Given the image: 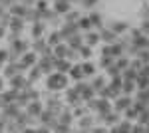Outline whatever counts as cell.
I'll return each mask as SVG.
<instances>
[{
    "instance_id": "9",
    "label": "cell",
    "mask_w": 149,
    "mask_h": 133,
    "mask_svg": "<svg viewBox=\"0 0 149 133\" xmlns=\"http://www.w3.org/2000/svg\"><path fill=\"white\" fill-rule=\"evenodd\" d=\"M84 74H93V66H90V64H84Z\"/></svg>"
},
{
    "instance_id": "2",
    "label": "cell",
    "mask_w": 149,
    "mask_h": 133,
    "mask_svg": "<svg viewBox=\"0 0 149 133\" xmlns=\"http://www.w3.org/2000/svg\"><path fill=\"white\" fill-rule=\"evenodd\" d=\"M28 84H30V81L24 78L22 74H16V76H12V78H10V86L14 89H26V88H28Z\"/></svg>"
},
{
    "instance_id": "7",
    "label": "cell",
    "mask_w": 149,
    "mask_h": 133,
    "mask_svg": "<svg viewBox=\"0 0 149 133\" xmlns=\"http://www.w3.org/2000/svg\"><path fill=\"white\" fill-rule=\"evenodd\" d=\"M102 38H103V40H113L115 34H113V32H109V30H103V32H102Z\"/></svg>"
},
{
    "instance_id": "3",
    "label": "cell",
    "mask_w": 149,
    "mask_h": 133,
    "mask_svg": "<svg viewBox=\"0 0 149 133\" xmlns=\"http://www.w3.org/2000/svg\"><path fill=\"white\" fill-rule=\"evenodd\" d=\"M26 105H28V111H26V113H28V115H32V117H40V113L44 111V107H42V103H40L38 100L28 101Z\"/></svg>"
},
{
    "instance_id": "1",
    "label": "cell",
    "mask_w": 149,
    "mask_h": 133,
    "mask_svg": "<svg viewBox=\"0 0 149 133\" xmlns=\"http://www.w3.org/2000/svg\"><path fill=\"white\" fill-rule=\"evenodd\" d=\"M48 88L50 89H60V88H66V76L64 74H52L48 78Z\"/></svg>"
},
{
    "instance_id": "6",
    "label": "cell",
    "mask_w": 149,
    "mask_h": 133,
    "mask_svg": "<svg viewBox=\"0 0 149 133\" xmlns=\"http://www.w3.org/2000/svg\"><path fill=\"white\" fill-rule=\"evenodd\" d=\"M127 24H121V22H115L113 24V32H125Z\"/></svg>"
},
{
    "instance_id": "11",
    "label": "cell",
    "mask_w": 149,
    "mask_h": 133,
    "mask_svg": "<svg viewBox=\"0 0 149 133\" xmlns=\"http://www.w3.org/2000/svg\"><path fill=\"white\" fill-rule=\"evenodd\" d=\"M22 133H36V129H26V127H24Z\"/></svg>"
},
{
    "instance_id": "4",
    "label": "cell",
    "mask_w": 149,
    "mask_h": 133,
    "mask_svg": "<svg viewBox=\"0 0 149 133\" xmlns=\"http://www.w3.org/2000/svg\"><path fill=\"white\" fill-rule=\"evenodd\" d=\"M40 74H42V70L36 66V68H32V72H30V78H28V81H36V79L40 78Z\"/></svg>"
},
{
    "instance_id": "10",
    "label": "cell",
    "mask_w": 149,
    "mask_h": 133,
    "mask_svg": "<svg viewBox=\"0 0 149 133\" xmlns=\"http://www.w3.org/2000/svg\"><path fill=\"white\" fill-rule=\"evenodd\" d=\"M36 133H50V127L42 125V127H38V129H36Z\"/></svg>"
},
{
    "instance_id": "8",
    "label": "cell",
    "mask_w": 149,
    "mask_h": 133,
    "mask_svg": "<svg viewBox=\"0 0 149 133\" xmlns=\"http://www.w3.org/2000/svg\"><path fill=\"white\" fill-rule=\"evenodd\" d=\"M86 42H88V46H92L93 42H97V36H95V34H88V36H86Z\"/></svg>"
},
{
    "instance_id": "5",
    "label": "cell",
    "mask_w": 149,
    "mask_h": 133,
    "mask_svg": "<svg viewBox=\"0 0 149 133\" xmlns=\"http://www.w3.org/2000/svg\"><path fill=\"white\" fill-rule=\"evenodd\" d=\"M70 74L74 79H80L81 78V68H70Z\"/></svg>"
},
{
    "instance_id": "12",
    "label": "cell",
    "mask_w": 149,
    "mask_h": 133,
    "mask_svg": "<svg viewBox=\"0 0 149 133\" xmlns=\"http://www.w3.org/2000/svg\"><path fill=\"white\" fill-rule=\"evenodd\" d=\"M4 89V81H2V78H0V91Z\"/></svg>"
}]
</instances>
